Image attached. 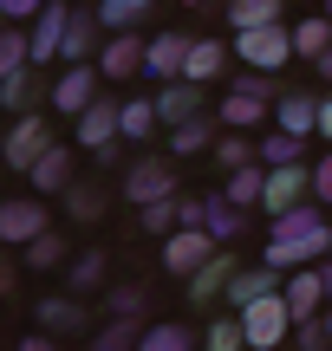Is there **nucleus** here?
<instances>
[{"label":"nucleus","instance_id":"1","mask_svg":"<svg viewBox=\"0 0 332 351\" xmlns=\"http://www.w3.org/2000/svg\"><path fill=\"white\" fill-rule=\"evenodd\" d=\"M332 247V228L320 202H300V208L274 215V234H268V267L274 274H294V267H313Z\"/></svg>","mask_w":332,"mask_h":351},{"label":"nucleus","instance_id":"2","mask_svg":"<svg viewBox=\"0 0 332 351\" xmlns=\"http://www.w3.org/2000/svg\"><path fill=\"white\" fill-rule=\"evenodd\" d=\"M235 59L254 65V72H281V65L294 59V26L274 20V26H248V33H235Z\"/></svg>","mask_w":332,"mask_h":351},{"label":"nucleus","instance_id":"3","mask_svg":"<svg viewBox=\"0 0 332 351\" xmlns=\"http://www.w3.org/2000/svg\"><path fill=\"white\" fill-rule=\"evenodd\" d=\"M241 332H248V345H254V351H281V345H287V332H294V313H287V287L248 306V313H241Z\"/></svg>","mask_w":332,"mask_h":351},{"label":"nucleus","instance_id":"4","mask_svg":"<svg viewBox=\"0 0 332 351\" xmlns=\"http://www.w3.org/2000/svg\"><path fill=\"white\" fill-rule=\"evenodd\" d=\"M215 247H222V241L209 234L202 221H182V228H169V234H163V267H169L176 280H189V274H195V267H202Z\"/></svg>","mask_w":332,"mask_h":351},{"label":"nucleus","instance_id":"5","mask_svg":"<svg viewBox=\"0 0 332 351\" xmlns=\"http://www.w3.org/2000/svg\"><path fill=\"white\" fill-rule=\"evenodd\" d=\"M124 195L137 202V208H150V202L182 195V189H176V169H169L163 156H143V163H130V176H124Z\"/></svg>","mask_w":332,"mask_h":351},{"label":"nucleus","instance_id":"6","mask_svg":"<svg viewBox=\"0 0 332 351\" xmlns=\"http://www.w3.org/2000/svg\"><path fill=\"white\" fill-rule=\"evenodd\" d=\"M307 195H313V169L307 163H281V169H268V195H261V208L287 215V208H300Z\"/></svg>","mask_w":332,"mask_h":351},{"label":"nucleus","instance_id":"7","mask_svg":"<svg viewBox=\"0 0 332 351\" xmlns=\"http://www.w3.org/2000/svg\"><path fill=\"white\" fill-rule=\"evenodd\" d=\"M143 59H150V39L111 33V39H104V52H98V72H104V85H124L130 72H143Z\"/></svg>","mask_w":332,"mask_h":351},{"label":"nucleus","instance_id":"8","mask_svg":"<svg viewBox=\"0 0 332 351\" xmlns=\"http://www.w3.org/2000/svg\"><path fill=\"white\" fill-rule=\"evenodd\" d=\"M235 274H241V267H235V254H228V247H215V254H209V261L189 274V306H215L222 293H228V280H235Z\"/></svg>","mask_w":332,"mask_h":351},{"label":"nucleus","instance_id":"9","mask_svg":"<svg viewBox=\"0 0 332 351\" xmlns=\"http://www.w3.org/2000/svg\"><path fill=\"white\" fill-rule=\"evenodd\" d=\"M46 150H52V130L39 124L33 111H26L20 124L7 130V169H20V176H26V169H33V163H39V156H46Z\"/></svg>","mask_w":332,"mask_h":351},{"label":"nucleus","instance_id":"10","mask_svg":"<svg viewBox=\"0 0 332 351\" xmlns=\"http://www.w3.org/2000/svg\"><path fill=\"white\" fill-rule=\"evenodd\" d=\"M111 137H124V104H111V98L85 104L78 111V143L85 150H111Z\"/></svg>","mask_w":332,"mask_h":351},{"label":"nucleus","instance_id":"11","mask_svg":"<svg viewBox=\"0 0 332 351\" xmlns=\"http://www.w3.org/2000/svg\"><path fill=\"white\" fill-rule=\"evenodd\" d=\"M104 98V72H91V65H72V72L52 85V104H59L65 117H78L85 104H98Z\"/></svg>","mask_w":332,"mask_h":351},{"label":"nucleus","instance_id":"12","mask_svg":"<svg viewBox=\"0 0 332 351\" xmlns=\"http://www.w3.org/2000/svg\"><path fill=\"white\" fill-rule=\"evenodd\" d=\"M326 300H332L326 274H313V267H294V274H287V313H294V326H300V319H320Z\"/></svg>","mask_w":332,"mask_h":351},{"label":"nucleus","instance_id":"13","mask_svg":"<svg viewBox=\"0 0 332 351\" xmlns=\"http://www.w3.org/2000/svg\"><path fill=\"white\" fill-rule=\"evenodd\" d=\"M46 234V202H7L0 208V241H13V247H26V241H39Z\"/></svg>","mask_w":332,"mask_h":351},{"label":"nucleus","instance_id":"14","mask_svg":"<svg viewBox=\"0 0 332 351\" xmlns=\"http://www.w3.org/2000/svg\"><path fill=\"white\" fill-rule=\"evenodd\" d=\"M65 33H72V7L46 0V13L33 20V65L39 59H59V52H65Z\"/></svg>","mask_w":332,"mask_h":351},{"label":"nucleus","instance_id":"15","mask_svg":"<svg viewBox=\"0 0 332 351\" xmlns=\"http://www.w3.org/2000/svg\"><path fill=\"white\" fill-rule=\"evenodd\" d=\"M156 111H163V124L202 117V85H195V78H163V91H156Z\"/></svg>","mask_w":332,"mask_h":351},{"label":"nucleus","instance_id":"16","mask_svg":"<svg viewBox=\"0 0 332 351\" xmlns=\"http://www.w3.org/2000/svg\"><path fill=\"white\" fill-rule=\"evenodd\" d=\"M189 46H195V39H182V33H156V39H150V59H143V72H150V78H182Z\"/></svg>","mask_w":332,"mask_h":351},{"label":"nucleus","instance_id":"17","mask_svg":"<svg viewBox=\"0 0 332 351\" xmlns=\"http://www.w3.org/2000/svg\"><path fill=\"white\" fill-rule=\"evenodd\" d=\"M274 117H281V130H294V137H320V98H313V91H287V98L274 104Z\"/></svg>","mask_w":332,"mask_h":351},{"label":"nucleus","instance_id":"18","mask_svg":"<svg viewBox=\"0 0 332 351\" xmlns=\"http://www.w3.org/2000/svg\"><path fill=\"white\" fill-rule=\"evenodd\" d=\"M268 293H281L274 267H241V274L228 280V300H235V313H248V306H254V300H268Z\"/></svg>","mask_w":332,"mask_h":351},{"label":"nucleus","instance_id":"19","mask_svg":"<svg viewBox=\"0 0 332 351\" xmlns=\"http://www.w3.org/2000/svg\"><path fill=\"white\" fill-rule=\"evenodd\" d=\"M98 26H104L98 13H78V7H72V33H65V52H59V59H65V65H85L91 52H98Z\"/></svg>","mask_w":332,"mask_h":351},{"label":"nucleus","instance_id":"20","mask_svg":"<svg viewBox=\"0 0 332 351\" xmlns=\"http://www.w3.org/2000/svg\"><path fill=\"white\" fill-rule=\"evenodd\" d=\"M222 65H228V46H222V39H195V46H189V65H182V78L209 85V78H222Z\"/></svg>","mask_w":332,"mask_h":351},{"label":"nucleus","instance_id":"21","mask_svg":"<svg viewBox=\"0 0 332 351\" xmlns=\"http://www.w3.org/2000/svg\"><path fill=\"white\" fill-rule=\"evenodd\" d=\"M222 195H228L235 202V208H254V202L261 195H268V163H241V169H228V189H222Z\"/></svg>","mask_w":332,"mask_h":351},{"label":"nucleus","instance_id":"22","mask_svg":"<svg viewBox=\"0 0 332 351\" xmlns=\"http://www.w3.org/2000/svg\"><path fill=\"white\" fill-rule=\"evenodd\" d=\"M26 176H33V189H72V150H59V143H52V150L39 156Z\"/></svg>","mask_w":332,"mask_h":351},{"label":"nucleus","instance_id":"23","mask_svg":"<svg viewBox=\"0 0 332 351\" xmlns=\"http://www.w3.org/2000/svg\"><path fill=\"white\" fill-rule=\"evenodd\" d=\"M281 20V0H228V26L248 33V26H274Z\"/></svg>","mask_w":332,"mask_h":351},{"label":"nucleus","instance_id":"24","mask_svg":"<svg viewBox=\"0 0 332 351\" xmlns=\"http://www.w3.org/2000/svg\"><path fill=\"white\" fill-rule=\"evenodd\" d=\"M39 326L46 332H85V306L78 300H39Z\"/></svg>","mask_w":332,"mask_h":351},{"label":"nucleus","instance_id":"25","mask_svg":"<svg viewBox=\"0 0 332 351\" xmlns=\"http://www.w3.org/2000/svg\"><path fill=\"white\" fill-rule=\"evenodd\" d=\"M0 98H7L13 111H33V98H39V78H33V65H20V72H0Z\"/></svg>","mask_w":332,"mask_h":351},{"label":"nucleus","instance_id":"26","mask_svg":"<svg viewBox=\"0 0 332 351\" xmlns=\"http://www.w3.org/2000/svg\"><path fill=\"white\" fill-rule=\"evenodd\" d=\"M209 117H182V124H169V150L176 156H195V150H209Z\"/></svg>","mask_w":332,"mask_h":351},{"label":"nucleus","instance_id":"27","mask_svg":"<svg viewBox=\"0 0 332 351\" xmlns=\"http://www.w3.org/2000/svg\"><path fill=\"white\" fill-rule=\"evenodd\" d=\"M202 228H209V234L222 241V247H228V241L241 234V208H235L228 195H222V202H209V208H202Z\"/></svg>","mask_w":332,"mask_h":351},{"label":"nucleus","instance_id":"28","mask_svg":"<svg viewBox=\"0 0 332 351\" xmlns=\"http://www.w3.org/2000/svg\"><path fill=\"white\" fill-rule=\"evenodd\" d=\"M222 117H228V130H248V124H261V117H268V98H254V91H228Z\"/></svg>","mask_w":332,"mask_h":351},{"label":"nucleus","instance_id":"29","mask_svg":"<svg viewBox=\"0 0 332 351\" xmlns=\"http://www.w3.org/2000/svg\"><path fill=\"white\" fill-rule=\"evenodd\" d=\"M326 46H332V13H326V20H300L294 26V52H300V59H320Z\"/></svg>","mask_w":332,"mask_h":351},{"label":"nucleus","instance_id":"30","mask_svg":"<svg viewBox=\"0 0 332 351\" xmlns=\"http://www.w3.org/2000/svg\"><path fill=\"white\" fill-rule=\"evenodd\" d=\"M20 65H33V33H20V20L0 33V72H20Z\"/></svg>","mask_w":332,"mask_h":351},{"label":"nucleus","instance_id":"31","mask_svg":"<svg viewBox=\"0 0 332 351\" xmlns=\"http://www.w3.org/2000/svg\"><path fill=\"white\" fill-rule=\"evenodd\" d=\"M98 20L111 26V33H124V26H143V20H150V0H104Z\"/></svg>","mask_w":332,"mask_h":351},{"label":"nucleus","instance_id":"32","mask_svg":"<svg viewBox=\"0 0 332 351\" xmlns=\"http://www.w3.org/2000/svg\"><path fill=\"white\" fill-rule=\"evenodd\" d=\"M143 345V332H137V319H111V326L91 339V351H137Z\"/></svg>","mask_w":332,"mask_h":351},{"label":"nucleus","instance_id":"33","mask_svg":"<svg viewBox=\"0 0 332 351\" xmlns=\"http://www.w3.org/2000/svg\"><path fill=\"white\" fill-rule=\"evenodd\" d=\"M300 156H307V137H294V130H281V137H268V143H261V163H268V169L300 163Z\"/></svg>","mask_w":332,"mask_h":351},{"label":"nucleus","instance_id":"34","mask_svg":"<svg viewBox=\"0 0 332 351\" xmlns=\"http://www.w3.org/2000/svg\"><path fill=\"white\" fill-rule=\"evenodd\" d=\"M156 124H163V111H156V98H130V104H124V137H150Z\"/></svg>","mask_w":332,"mask_h":351},{"label":"nucleus","instance_id":"35","mask_svg":"<svg viewBox=\"0 0 332 351\" xmlns=\"http://www.w3.org/2000/svg\"><path fill=\"white\" fill-rule=\"evenodd\" d=\"M143 228H150V234H169V228H182V195L150 202V208H143Z\"/></svg>","mask_w":332,"mask_h":351},{"label":"nucleus","instance_id":"36","mask_svg":"<svg viewBox=\"0 0 332 351\" xmlns=\"http://www.w3.org/2000/svg\"><path fill=\"white\" fill-rule=\"evenodd\" d=\"M137 351H189V332L169 326V319H163V326H143V345Z\"/></svg>","mask_w":332,"mask_h":351},{"label":"nucleus","instance_id":"37","mask_svg":"<svg viewBox=\"0 0 332 351\" xmlns=\"http://www.w3.org/2000/svg\"><path fill=\"white\" fill-rule=\"evenodd\" d=\"M209 351H248L241 313H235V319H215V326H209Z\"/></svg>","mask_w":332,"mask_h":351},{"label":"nucleus","instance_id":"38","mask_svg":"<svg viewBox=\"0 0 332 351\" xmlns=\"http://www.w3.org/2000/svg\"><path fill=\"white\" fill-rule=\"evenodd\" d=\"M287 351H332L326 319H300V326H294V345H287Z\"/></svg>","mask_w":332,"mask_h":351},{"label":"nucleus","instance_id":"39","mask_svg":"<svg viewBox=\"0 0 332 351\" xmlns=\"http://www.w3.org/2000/svg\"><path fill=\"white\" fill-rule=\"evenodd\" d=\"M59 261H65V241L52 234V228L39 241H26V267H59Z\"/></svg>","mask_w":332,"mask_h":351},{"label":"nucleus","instance_id":"40","mask_svg":"<svg viewBox=\"0 0 332 351\" xmlns=\"http://www.w3.org/2000/svg\"><path fill=\"white\" fill-rule=\"evenodd\" d=\"M215 163H222V169L254 163V143H248V137H222V143H215Z\"/></svg>","mask_w":332,"mask_h":351},{"label":"nucleus","instance_id":"41","mask_svg":"<svg viewBox=\"0 0 332 351\" xmlns=\"http://www.w3.org/2000/svg\"><path fill=\"white\" fill-rule=\"evenodd\" d=\"M104 306H111V319H143V287H117Z\"/></svg>","mask_w":332,"mask_h":351},{"label":"nucleus","instance_id":"42","mask_svg":"<svg viewBox=\"0 0 332 351\" xmlns=\"http://www.w3.org/2000/svg\"><path fill=\"white\" fill-rule=\"evenodd\" d=\"M65 202H72V215H78V221H91V215L104 208V195H98V189H91V182H78V189H72V195H65Z\"/></svg>","mask_w":332,"mask_h":351},{"label":"nucleus","instance_id":"43","mask_svg":"<svg viewBox=\"0 0 332 351\" xmlns=\"http://www.w3.org/2000/svg\"><path fill=\"white\" fill-rule=\"evenodd\" d=\"M235 91H254V98H274V72H254V65H248V72L235 78Z\"/></svg>","mask_w":332,"mask_h":351},{"label":"nucleus","instance_id":"44","mask_svg":"<svg viewBox=\"0 0 332 351\" xmlns=\"http://www.w3.org/2000/svg\"><path fill=\"white\" fill-rule=\"evenodd\" d=\"M98 280H104V261H98V254H85V261L72 267V287H98Z\"/></svg>","mask_w":332,"mask_h":351},{"label":"nucleus","instance_id":"45","mask_svg":"<svg viewBox=\"0 0 332 351\" xmlns=\"http://www.w3.org/2000/svg\"><path fill=\"white\" fill-rule=\"evenodd\" d=\"M313 202H332V156L313 163Z\"/></svg>","mask_w":332,"mask_h":351},{"label":"nucleus","instance_id":"46","mask_svg":"<svg viewBox=\"0 0 332 351\" xmlns=\"http://www.w3.org/2000/svg\"><path fill=\"white\" fill-rule=\"evenodd\" d=\"M0 13H7V20H39L46 0H0Z\"/></svg>","mask_w":332,"mask_h":351},{"label":"nucleus","instance_id":"47","mask_svg":"<svg viewBox=\"0 0 332 351\" xmlns=\"http://www.w3.org/2000/svg\"><path fill=\"white\" fill-rule=\"evenodd\" d=\"M20 351H52V332H33V339H20Z\"/></svg>","mask_w":332,"mask_h":351},{"label":"nucleus","instance_id":"48","mask_svg":"<svg viewBox=\"0 0 332 351\" xmlns=\"http://www.w3.org/2000/svg\"><path fill=\"white\" fill-rule=\"evenodd\" d=\"M320 137H332V98H320Z\"/></svg>","mask_w":332,"mask_h":351},{"label":"nucleus","instance_id":"49","mask_svg":"<svg viewBox=\"0 0 332 351\" xmlns=\"http://www.w3.org/2000/svg\"><path fill=\"white\" fill-rule=\"evenodd\" d=\"M313 65H320V78H332V46L320 52V59H313Z\"/></svg>","mask_w":332,"mask_h":351},{"label":"nucleus","instance_id":"50","mask_svg":"<svg viewBox=\"0 0 332 351\" xmlns=\"http://www.w3.org/2000/svg\"><path fill=\"white\" fill-rule=\"evenodd\" d=\"M326 332H332V306H326Z\"/></svg>","mask_w":332,"mask_h":351},{"label":"nucleus","instance_id":"51","mask_svg":"<svg viewBox=\"0 0 332 351\" xmlns=\"http://www.w3.org/2000/svg\"><path fill=\"white\" fill-rule=\"evenodd\" d=\"M189 7H209V0H189Z\"/></svg>","mask_w":332,"mask_h":351},{"label":"nucleus","instance_id":"52","mask_svg":"<svg viewBox=\"0 0 332 351\" xmlns=\"http://www.w3.org/2000/svg\"><path fill=\"white\" fill-rule=\"evenodd\" d=\"M326 13H332V0H326Z\"/></svg>","mask_w":332,"mask_h":351},{"label":"nucleus","instance_id":"53","mask_svg":"<svg viewBox=\"0 0 332 351\" xmlns=\"http://www.w3.org/2000/svg\"><path fill=\"white\" fill-rule=\"evenodd\" d=\"M307 7H313V0H307Z\"/></svg>","mask_w":332,"mask_h":351}]
</instances>
